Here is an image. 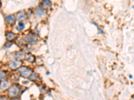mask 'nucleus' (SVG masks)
<instances>
[{
    "label": "nucleus",
    "mask_w": 134,
    "mask_h": 100,
    "mask_svg": "<svg viewBox=\"0 0 134 100\" xmlns=\"http://www.w3.org/2000/svg\"><path fill=\"white\" fill-rule=\"evenodd\" d=\"M6 78V73L4 71L0 70V79H4Z\"/></svg>",
    "instance_id": "9"
},
{
    "label": "nucleus",
    "mask_w": 134,
    "mask_h": 100,
    "mask_svg": "<svg viewBox=\"0 0 134 100\" xmlns=\"http://www.w3.org/2000/svg\"><path fill=\"white\" fill-rule=\"evenodd\" d=\"M20 100V99H18V98H15V99H14V100Z\"/></svg>",
    "instance_id": "13"
},
{
    "label": "nucleus",
    "mask_w": 134,
    "mask_h": 100,
    "mask_svg": "<svg viewBox=\"0 0 134 100\" xmlns=\"http://www.w3.org/2000/svg\"><path fill=\"white\" fill-rule=\"evenodd\" d=\"M20 64V62H18V61H12L11 63H9V67L12 70H14V69H16L17 67H18Z\"/></svg>",
    "instance_id": "4"
},
{
    "label": "nucleus",
    "mask_w": 134,
    "mask_h": 100,
    "mask_svg": "<svg viewBox=\"0 0 134 100\" xmlns=\"http://www.w3.org/2000/svg\"><path fill=\"white\" fill-rule=\"evenodd\" d=\"M9 86V82L8 81L4 80L0 83V87H1V89H3V90L8 89Z\"/></svg>",
    "instance_id": "3"
},
{
    "label": "nucleus",
    "mask_w": 134,
    "mask_h": 100,
    "mask_svg": "<svg viewBox=\"0 0 134 100\" xmlns=\"http://www.w3.org/2000/svg\"><path fill=\"white\" fill-rule=\"evenodd\" d=\"M16 37V34L11 33V32H9V33L6 35V37H7V39H8V40L14 39Z\"/></svg>",
    "instance_id": "8"
},
{
    "label": "nucleus",
    "mask_w": 134,
    "mask_h": 100,
    "mask_svg": "<svg viewBox=\"0 0 134 100\" xmlns=\"http://www.w3.org/2000/svg\"><path fill=\"white\" fill-rule=\"evenodd\" d=\"M0 6H1V3H0Z\"/></svg>",
    "instance_id": "14"
},
{
    "label": "nucleus",
    "mask_w": 134,
    "mask_h": 100,
    "mask_svg": "<svg viewBox=\"0 0 134 100\" xmlns=\"http://www.w3.org/2000/svg\"><path fill=\"white\" fill-rule=\"evenodd\" d=\"M20 92V89L17 86H13L8 89V95L9 97H16L18 95Z\"/></svg>",
    "instance_id": "2"
},
{
    "label": "nucleus",
    "mask_w": 134,
    "mask_h": 100,
    "mask_svg": "<svg viewBox=\"0 0 134 100\" xmlns=\"http://www.w3.org/2000/svg\"><path fill=\"white\" fill-rule=\"evenodd\" d=\"M6 20L8 22L10 23H14L15 21H16V18L13 15H10L9 16L6 17Z\"/></svg>",
    "instance_id": "5"
},
{
    "label": "nucleus",
    "mask_w": 134,
    "mask_h": 100,
    "mask_svg": "<svg viewBox=\"0 0 134 100\" xmlns=\"http://www.w3.org/2000/svg\"><path fill=\"white\" fill-rule=\"evenodd\" d=\"M43 3H44L45 5L48 7H50L51 6V2L50 1H43Z\"/></svg>",
    "instance_id": "11"
},
{
    "label": "nucleus",
    "mask_w": 134,
    "mask_h": 100,
    "mask_svg": "<svg viewBox=\"0 0 134 100\" xmlns=\"http://www.w3.org/2000/svg\"><path fill=\"white\" fill-rule=\"evenodd\" d=\"M17 19L19 20H22L24 19H25V14L24 11H20L19 13H17Z\"/></svg>",
    "instance_id": "6"
},
{
    "label": "nucleus",
    "mask_w": 134,
    "mask_h": 100,
    "mask_svg": "<svg viewBox=\"0 0 134 100\" xmlns=\"http://www.w3.org/2000/svg\"><path fill=\"white\" fill-rule=\"evenodd\" d=\"M36 14L38 16H42V15H44V9L42 8V7H38L36 9Z\"/></svg>",
    "instance_id": "7"
},
{
    "label": "nucleus",
    "mask_w": 134,
    "mask_h": 100,
    "mask_svg": "<svg viewBox=\"0 0 134 100\" xmlns=\"http://www.w3.org/2000/svg\"><path fill=\"white\" fill-rule=\"evenodd\" d=\"M18 71L21 75L24 78H29L32 73V70L27 67H21L19 68Z\"/></svg>",
    "instance_id": "1"
},
{
    "label": "nucleus",
    "mask_w": 134,
    "mask_h": 100,
    "mask_svg": "<svg viewBox=\"0 0 134 100\" xmlns=\"http://www.w3.org/2000/svg\"><path fill=\"white\" fill-rule=\"evenodd\" d=\"M18 29L19 30H22L24 28V23L23 22H20L18 24Z\"/></svg>",
    "instance_id": "10"
},
{
    "label": "nucleus",
    "mask_w": 134,
    "mask_h": 100,
    "mask_svg": "<svg viewBox=\"0 0 134 100\" xmlns=\"http://www.w3.org/2000/svg\"><path fill=\"white\" fill-rule=\"evenodd\" d=\"M0 100H8L5 97H0Z\"/></svg>",
    "instance_id": "12"
}]
</instances>
